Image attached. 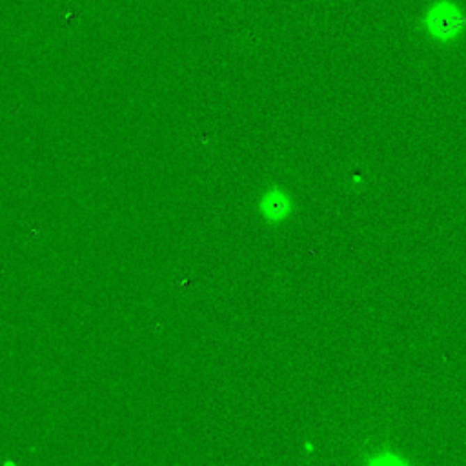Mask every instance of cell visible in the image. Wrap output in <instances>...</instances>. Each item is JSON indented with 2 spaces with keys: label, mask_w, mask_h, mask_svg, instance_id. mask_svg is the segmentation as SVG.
<instances>
[{
  "label": "cell",
  "mask_w": 466,
  "mask_h": 466,
  "mask_svg": "<svg viewBox=\"0 0 466 466\" xmlns=\"http://www.w3.org/2000/svg\"><path fill=\"white\" fill-rule=\"evenodd\" d=\"M421 22L432 40L450 44L466 31V11L456 0H435L424 11Z\"/></svg>",
  "instance_id": "1"
},
{
  "label": "cell",
  "mask_w": 466,
  "mask_h": 466,
  "mask_svg": "<svg viewBox=\"0 0 466 466\" xmlns=\"http://www.w3.org/2000/svg\"><path fill=\"white\" fill-rule=\"evenodd\" d=\"M290 208H292V203H290V199L286 197V194L283 192H279V189H273L270 192L266 201H264V210L268 213V217L272 219H284L290 212Z\"/></svg>",
  "instance_id": "2"
}]
</instances>
